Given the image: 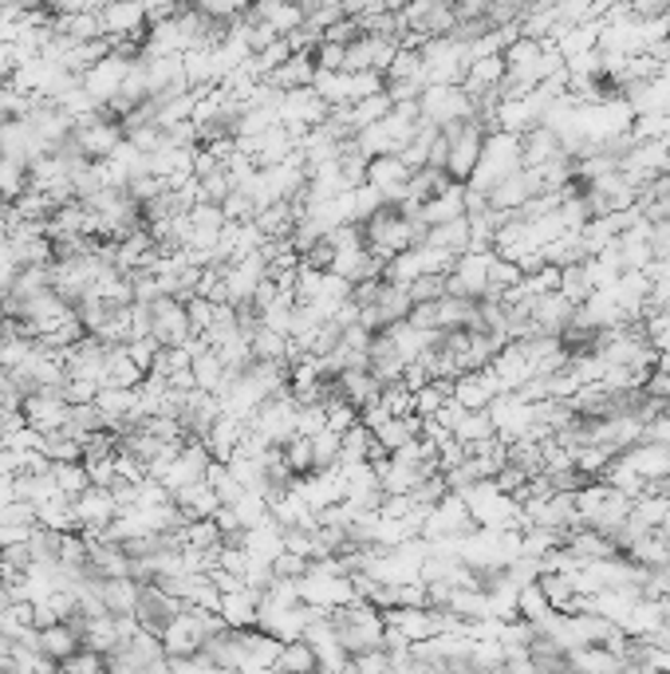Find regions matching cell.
Returning <instances> with one entry per match:
<instances>
[{
  "label": "cell",
  "instance_id": "3957f363",
  "mask_svg": "<svg viewBox=\"0 0 670 674\" xmlns=\"http://www.w3.org/2000/svg\"><path fill=\"white\" fill-rule=\"evenodd\" d=\"M123 123L111 119L107 111H92V114H80L75 119V131H72V143L83 158H92V162H107V158L119 150L123 143Z\"/></svg>",
  "mask_w": 670,
  "mask_h": 674
},
{
  "label": "cell",
  "instance_id": "1f68e13d",
  "mask_svg": "<svg viewBox=\"0 0 670 674\" xmlns=\"http://www.w3.org/2000/svg\"><path fill=\"white\" fill-rule=\"evenodd\" d=\"M516 615L521 620H533V623H548L552 615H557V608L548 603L545 588L536 580H525L521 588H516Z\"/></svg>",
  "mask_w": 670,
  "mask_h": 674
},
{
  "label": "cell",
  "instance_id": "4dcf8cb0",
  "mask_svg": "<svg viewBox=\"0 0 670 674\" xmlns=\"http://www.w3.org/2000/svg\"><path fill=\"white\" fill-rule=\"evenodd\" d=\"M465 213V182H454L450 189H442L438 197L423 201V221L426 225H438V221L462 218Z\"/></svg>",
  "mask_w": 670,
  "mask_h": 674
},
{
  "label": "cell",
  "instance_id": "816d5d0a",
  "mask_svg": "<svg viewBox=\"0 0 670 674\" xmlns=\"http://www.w3.org/2000/svg\"><path fill=\"white\" fill-rule=\"evenodd\" d=\"M0 9H4V4H0Z\"/></svg>",
  "mask_w": 670,
  "mask_h": 674
},
{
  "label": "cell",
  "instance_id": "5b68a950",
  "mask_svg": "<svg viewBox=\"0 0 670 674\" xmlns=\"http://www.w3.org/2000/svg\"><path fill=\"white\" fill-rule=\"evenodd\" d=\"M150 335H155L162 347H190L197 340L194 323H190V308L182 296H155L150 301Z\"/></svg>",
  "mask_w": 670,
  "mask_h": 674
},
{
  "label": "cell",
  "instance_id": "ab89813d",
  "mask_svg": "<svg viewBox=\"0 0 670 674\" xmlns=\"http://www.w3.org/2000/svg\"><path fill=\"white\" fill-rule=\"evenodd\" d=\"M387 332L394 335V343H399V352L406 355V359H418V355L426 352V343H430L434 332H418V328H411V323L402 320V323H391Z\"/></svg>",
  "mask_w": 670,
  "mask_h": 674
},
{
  "label": "cell",
  "instance_id": "60d3db41",
  "mask_svg": "<svg viewBox=\"0 0 670 674\" xmlns=\"http://www.w3.org/2000/svg\"><path fill=\"white\" fill-rule=\"evenodd\" d=\"M406 292H411L414 304L423 301H442L446 296V272H418L411 284H406Z\"/></svg>",
  "mask_w": 670,
  "mask_h": 674
},
{
  "label": "cell",
  "instance_id": "f1b7e54d",
  "mask_svg": "<svg viewBox=\"0 0 670 674\" xmlns=\"http://www.w3.org/2000/svg\"><path fill=\"white\" fill-rule=\"evenodd\" d=\"M411 308H414V301H411V292H406V284L382 281L379 301H375V316H379V328L402 323L406 316H411Z\"/></svg>",
  "mask_w": 670,
  "mask_h": 674
},
{
  "label": "cell",
  "instance_id": "7bdbcfd3",
  "mask_svg": "<svg viewBox=\"0 0 670 674\" xmlns=\"http://www.w3.org/2000/svg\"><path fill=\"white\" fill-rule=\"evenodd\" d=\"M308 556H300V552L292 549H280L277 556H272V572H277V580H300L304 572H308Z\"/></svg>",
  "mask_w": 670,
  "mask_h": 674
},
{
  "label": "cell",
  "instance_id": "8992f818",
  "mask_svg": "<svg viewBox=\"0 0 670 674\" xmlns=\"http://www.w3.org/2000/svg\"><path fill=\"white\" fill-rule=\"evenodd\" d=\"M418 114L423 123L450 126L474 114V95L465 91V84H426V91L418 95Z\"/></svg>",
  "mask_w": 670,
  "mask_h": 674
},
{
  "label": "cell",
  "instance_id": "d6986e66",
  "mask_svg": "<svg viewBox=\"0 0 670 674\" xmlns=\"http://www.w3.org/2000/svg\"><path fill=\"white\" fill-rule=\"evenodd\" d=\"M497 394H501V383H497V375L489 367L482 371H462L454 379V403L470 406V410H489Z\"/></svg>",
  "mask_w": 670,
  "mask_h": 674
},
{
  "label": "cell",
  "instance_id": "ee69618b",
  "mask_svg": "<svg viewBox=\"0 0 670 674\" xmlns=\"http://www.w3.org/2000/svg\"><path fill=\"white\" fill-rule=\"evenodd\" d=\"M186 308H190V323H194V335H206L221 304L209 301V296H197V292H194V296L186 301Z\"/></svg>",
  "mask_w": 670,
  "mask_h": 674
},
{
  "label": "cell",
  "instance_id": "f35d334b",
  "mask_svg": "<svg viewBox=\"0 0 670 674\" xmlns=\"http://www.w3.org/2000/svg\"><path fill=\"white\" fill-rule=\"evenodd\" d=\"M312 450H316V474L340 469V434L331 426H324L320 434H312Z\"/></svg>",
  "mask_w": 670,
  "mask_h": 674
},
{
  "label": "cell",
  "instance_id": "b9f144b4",
  "mask_svg": "<svg viewBox=\"0 0 670 674\" xmlns=\"http://www.w3.org/2000/svg\"><path fill=\"white\" fill-rule=\"evenodd\" d=\"M60 671H72V674H99L107 671V654L103 651H92V647H80L72 659H63Z\"/></svg>",
  "mask_w": 670,
  "mask_h": 674
},
{
  "label": "cell",
  "instance_id": "7dc6e473",
  "mask_svg": "<svg viewBox=\"0 0 670 674\" xmlns=\"http://www.w3.org/2000/svg\"><path fill=\"white\" fill-rule=\"evenodd\" d=\"M406 323H411V328H418V332H438V301L414 304L411 316H406Z\"/></svg>",
  "mask_w": 670,
  "mask_h": 674
},
{
  "label": "cell",
  "instance_id": "d4e9b609",
  "mask_svg": "<svg viewBox=\"0 0 670 674\" xmlns=\"http://www.w3.org/2000/svg\"><path fill=\"white\" fill-rule=\"evenodd\" d=\"M95 591H99V600H103L107 612L134 615V608H138V591H143V580H134V576H107V580L95 584Z\"/></svg>",
  "mask_w": 670,
  "mask_h": 674
},
{
  "label": "cell",
  "instance_id": "cb8c5ba5",
  "mask_svg": "<svg viewBox=\"0 0 670 674\" xmlns=\"http://www.w3.org/2000/svg\"><path fill=\"white\" fill-rule=\"evenodd\" d=\"M572 311H576V304L568 301L560 289L557 292H540V296L533 301V320L545 335H560V328L572 320Z\"/></svg>",
  "mask_w": 670,
  "mask_h": 674
},
{
  "label": "cell",
  "instance_id": "ffe728a7",
  "mask_svg": "<svg viewBox=\"0 0 670 674\" xmlns=\"http://www.w3.org/2000/svg\"><path fill=\"white\" fill-rule=\"evenodd\" d=\"M340 391L355 410H367V406H379L382 399V379L371 371V367H343L340 375Z\"/></svg>",
  "mask_w": 670,
  "mask_h": 674
},
{
  "label": "cell",
  "instance_id": "c3c4849f",
  "mask_svg": "<svg viewBox=\"0 0 670 674\" xmlns=\"http://www.w3.org/2000/svg\"><path fill=\"white\" fill-rule=\"evenodd\" d=\"M12 72H16V52H12V44L0 36V84L12 79Z\"/></svg>",
  "mask_w": 670,
  "mask_h": 674
},
{
  "label": "cell",
  "instance_id": "5bb4252c",
  "mask_svg": "<svg viewBox=\"0 0 670 674\" xmlns=\"http://www.w3.org/2000/svg\"><path fill=\"white\" fill-rule=\"evenodd\" d=\"M99 16H103L107 40H143L150 28V12L143 0H114L99 9Z\"/></svg>",
  "mask_w": 670,
  "mask_h": 674
},
{
  "label": "cell",
  "instance_id": "681fc988",
  "mask_svg": "<svg viewBox=\"0 0 670 674\" xmlns=\"http://www.w3.org/2000/svg\"><path fill=\"white\" fill-rule=\"evenodd\" d=\"M16 218V206H12V197H0V237H4V229L12 225Z\"/></svg>",
  "mask_w": 670,
  "mask_h": 674
},
{
  "label": "cell",
  "instance_id": "484cf974",
  "mask_svg": "<svg viewBox=\"0 0 670 674\" xmlns=\"http://www.w3.org/2000/svg\"><path fill=\"white\" fill-rule=\"evenodd\" d=\"M635 209H639V218H647V221L670 218V167L659 170L650 182H643L639 197H635Z\"/></svg>",
  "mask_w": 670,
  "mask_h": 674
},
{
  "label": "cell",
  "instance_id": "277c9868",
  "mask_svg": "<svg viewBox=\"0 0 670 674\" xmlns=\"http://www.w3.org/2000/svg\"><path fill=\"white\" fill-rule=\"evenodd\" d=\"M277 114H280V123L296 135V146H300V138L308 135L312 126H320L324 119L331 114V103L312 84L308 87H289V91H280Z\"/></svg>",
  "mask_w": 670,
  "mask_h": 674
},
{
  "label": "cell",
  "instance_id": "e575fe53",
  "mask_svg": "<svg viewBox=\"0 0 670 674\" xmlns=\"http://www.w3.org/2000/svg\"><path fill=\"white\" fill-rule=\"evenodd\" d=\"M272 671H320V659H316V651H312L308 639L300 635V639H289V644L280 647Z\"/></svg>",
  "mask_w": 670,
  "mask_h": 674
},
{
  "label": "cell",
  "instance_id": "4fadbf2b",
  "mask_svg": "<svg viewBox=\"0 0 670 674\" xmlns=\"http://www.w3.org/2000/svg\"><path fill=\"white\" fill-rule=\"evenodd\" d=\"M489 257L494 253L465 249L462 257H454L450 272H446V292L450 296H485L489 289Z\"/></svg>",
  "mask_w": 670,
  "mask_h": 674
},
{
  "label": "cell",
  "instance_id": "44dd1931",
  "mask_svg": "<svg viewBox=\"0 0 670 674\" xmlns=\"http://www.w3.org/2000/svg\"><path fill=\"white\" fill-rule=\"evenodd\" d=\"M217 612L229 627H257L260 620V591L253 584L237 591H221V603H217Z\"/></svg>",
  "mask_w": 670,
  "mask_h": 674
},
{
  "label": "cell",
  "instance_id": "4316f807",
  "mask_svg": "<svg viewBox=\"0 0 670 674\" xmlns=\"http://www.w3.org/2000/svg\"><path fill=\"white\" fill-rule=\"evenodd\" d=\"M265 79L277 87V91H289V87H308L312 79H316V56L312 52H292L289 60L280 63V68H272Z\"/></svg>",
  "mask_w": 670,
  "mask_h": 674
},
{
  "label": "cell",
  "instance_id": "30bf717a",
  "mask_svg": "<svg viewBox=\"0 0 670 674\" xmlns=\"http://www.w3.org/2000/svg\"><path fill=\"white\" fill-rule=\"evenodd\" d=\"M190 603L178 600V596H170L166 588H158L155 580H143V591H138V608H134V620H138V627L150 635H162L166 627H170V620H174L178 612H186Z\"/></svg>",
  "mask_w": 670,
  "mask_h": 674
},
{
  "label": "cell",
  "instance_id": "bcb514c9",
  "mask_svg": "<svg viewBox=\"0 0 670 674\" xmlns=\"http://www.w3.org/2000/svg\"><path fill=\"white\" fill-rule=\"evenodd\" d=\"M623 9L635 16V21H659L670 12V0H623Z\"/></svg>",
  "mask_w": 670,
  "mask_h": 674
},
{
  "label": "cell",
  "instance_id": "83f0119b",
  "mask_svg": "<svg viewBox=\"0 0 670 674\" xmlns=\"http://www.w3.org/2000/svg\"><path fill=\"white\" fill-rule=\"evenodd\" d=\"M426 245L462 257V253L470 249V218L462 213V218H450V221H438V225H430V229H426Z\"/></svg>",
  "mask_w": 670,
  "mask_h": 674
},
{
  "label": "cell",
  "instance_id": "9c48e42d",
  "mask_svg": "<svg viewBox=\"0 0 670 674\" xmlns=\"http://www.w3.org/2000/svg\"><path fill=\"white\" fill-rule=\"evenodd\" d=\"M21 415H24V422L36 426L40 434H52V430H63V426H68L72 403H68L56 387H36V391L24 394Z\"/></svg>",
  "mask_w": 670,
  "mask_h": 674
},
{
  "label": "cell",
  "instance_id": "d6a6232c",
  "mask_svg": "<svg viewBox=\"0 0 670 674\" xmlns=\"http://www.w3.org/2000/svg\"><path fill=\"white\" fill-rule=\"evenodd\" d=\"M560 292H564L572 304H584L592 292H596V284H592V272H588V257L572 260V265H560Z\"/></svg>",
  "mask_w": 670,
  "mask_h": 674
},
{
  "label": "cell",
  "instance_id": "6da1fadb",
  "mask_svg": "<svg viewBox=\"0 0 670 674\" xmlns=\"http://www.w3.org/2000/svg\"><path fill=\"white\" fill-rule=\"evenodd\" d=\"M521 167H525V162H521V135L494 131V135H485L482 158H477V167H474V174H470V182H465V186L489 194V189H494L501 177H509L513 170H521Z\"/></svg>",
  "mask_w": 670,
  "mask_h": 674
},
{
  "label": "cell",
  "instance_id": "7402d4cb",
  "mask_svg": "<svg viewBox=\"0 0 670 674\" xmlns=\"http://www.w3.org/2000/svg\"><path fill=\"white\" fill-rule=\"evenodd\" d=\"M190 375H194V387H202V391H214V394H221V387H226V375H229V367L221 364V355L209 347V343H202V340H194L190 343Z\"/></svg>",
  "mask_w": 670,
  "mask_h": 674
},
{
  "label": "cell",
  "instance_id": "2e32d148",
  "mask_svg": "<svg viewBox=\"0 0 670 674\" xmlns=\"http://www.w3.org/2000/svg\"><path fill=\"white\" fill-rule=\"evenodd\" d=\"M0 155H9L12 162H21V167H32L36 158L48 155V146L40 143L36 131H32L28 119H9L4 131H0Z\"/></svg>",
  "mask_w": 670,
  "mask_h": 674
},
{
  "label": "cell",
  "instance_id": "7c38bea8",
  "mask_svg": "<svg viewBox=\"0 0 670 674\" xmlns=\"http://www.w3.org/2000/svg\"><path fill=\"white\" fill-rule=\"evenodd\" d=\"M131 56H123V52H107L103 60L99 63H92L87 72L80 75V84L87 87V95H92L95 103L99 107H107L119 95V87H123V79H126V72H131Z\"/></svg>",
  "mask_w": 670,
  "mask_h": 674
},
{
  "label": "cell",
  "instance_id": "f907efd6",
  "mask_svg": "<svg viewBox=\"0 0 670 674\" xmlns=\"http://www.w3.org/2000/svg\"><path fill=\"white\" fill-rule=\"evenodd\" d=\"M16 498V489H12V478H0V505H9Z\"/></svg>",
  "mask_w": 670,
  "mask_h": 674
},
{
  "label": "cell",
  "instance_id": "d590c367",
  "mask_svg": "<svg viewBox=\"0 0 670 674\" xmlns=\"http://www.w3.org/2000/svg\"><path fill=\"white\" fill-rule=\"evenodd\" d=\"M375 446V434L363 422L348 426L340 434V466H351V462H367Z\"/></svg>",
  "mask_w": 670,
  "mask_h": 674
},
{
  "label": "cell",
  "instance_id": "7a4b0ae2",
  "mask_svg": "<svg viewBox=\"0 0 670 674\" xmlns=\"http://www.w3.org/2000/svg\"><path fill=\"white\" fill-rule=\"evenodd\" d=\"M442 135H446V174L454 177V182H470L489 131L470 114V119H458V123L442 126Z\"/></svg>",
  "mask_w": 670,
  "mask_h": 674
},
{
  "label": "cell",
  "instance_id": "e0dca14e",
  "mask_svg": "<svg viewBox=\"0 0 670 674\" xmlns=\"http://www.w3.org/2000/svg\"><path fill=\"white\" fill-rule=\"evenodd\" d=\"M406 364H411V359L399 352L394 335L387 332V328H379V332L371 335V347H367V367H371V371L382 379V387H387V383H394V379L406 375Z\"/></svg>",
  "mask_w": 670,
  "mask_h": 674
},
{
  "label": "cell",
  "instance_id": "836d02e7",
  "mask_svg": "<svg viewBox=\"0 0 670 674\" xmlns=\"http://www.w3.org/2000/svg\"><path fill=\"white\" fill-rule=\"evenodd\" d=\"M280 457H284V466L296 474V478H308V474H316V450H312V438L308 434H292L284 446H280Z\"/></svg>",
  "mask_w": 670,
  "mask_h": 674
},
{
  "label": "cell",
  "instance_id": "603a6c76",
  "mask_svg": "<svg viewBox=\"0 0 670 674\" xmlns=\"http://www.w3.org/2000/svg\"><path fill=\"white\" fill-rule=\"evenodd\" d=\"M557 155H564L560 150V131L548 123H533L521 135V162L525 167H540V162H552Z\"/></svg>",
  "mask_w": 670,
  "mask_h": 674
},
{
  "label": "cell",
  "instance_id": "ba28073f",
  "mask_svg": "<svg viewBox=\"0 0 670 674\" xmlns=\"http://www.w3.org/2000/svg\"><path fill=\"white\" fill-rule=\"evenodd\" d=\"M24 119H28L32 131L40 135V143L48 146V155H52V150H60V146L72 143L75 114L63 111L60 99H36V103H32V111L24 114Z\"/></svg>",
  "mask_w": 670,
  "mask_h": 674
},
{
  "label": "cell",
  "instance_id": "8fae6325",
  "mask_svg": "<svg viewBox=\"0 0 670 674\" xmlns=\"http://www.w3.org/2000/svg\"><path fill=\"white\" fill-rule=\"evenodd\" d=\"M75 505V529L87 532V537H103L111 529L114 513H119V501L107 486H92L83 489L80 498H72Z\"/></svg>",
  "mask_w": 670,
  "mask_h": 674
},
{
  "label": "cell",
  "instance_id": "8d00e7d4",
  "mask_svg": "<svg viewBox=\"0 0 670 674\" xmlns=\"http://www.w3.org/2000/svg\"><path fill=\"white\" fill-rule=\"evenodd\" d=\"M221 209H226V221H233V225H248V221H257L260 201L253 197V189L233 186L226 201H221Z\"/></svg>",
  "mask_w": 670,
  "mask_h": 674
},
{
  "label": "cell",
  "instance_id": "9a60e30c",
  "mask_svg": "<svg viewBox=\"0 0 670 674\" xmlns=\"http://www.w3.org/2000/svg\"><path fill=\"white\" fill-rule=\"evenodd\" d=\"M411 174H414V170L406 167V158H402V155H375V158H367V182H371L375 189H382V197H387V201H402Z\"/></svg>",
  "mask_w": 670,
  "mask_h": 674
},
{
  "label": "cell",
  "instance_id": "52a82bcc",
  "mask_svg": "<svg viewBox=\"0 0 670 674\" xmlns=\"http://www.w3.org/2000/svg\"><path fill=\"white\" fill-rule=\"evenodd\" d=\"M402 21H406L411 36L430 40V36H450L454 32L458 12L450 0H406L402 4Z\"/></svg>",
  "mask_w": 670,
  "mask_h": 674
},
{
  "label": "cell",
  "instance_id": "f6af8a7d",
  "mask_svg": "<svg viewBox=\"0 0 670 674\" xmlns=\"http://www.w3.org/2000/svg\"><path fill=\"white\" fill-rule=\"evenodd\" d=\"M36 505L24 498H12L9 505H0V525H36Z\"/></svg>",
  "mask_w": 670,
  "mask_h": 674
},
{
  "label": "cell",
  "instance_id": "f546056e",
  "mask_svg": "<svg viewBox=\"0 0 670 674\" xmlns=\"http://www.w3.org/2000/svg\"><path fill=\"white\" fill-rule=\"evenodd\" d=\"M174 501H178V508L186 513L190 520L194 517H214L217 513V505H221V498L214 493V486H209L206 478L202 481H190V486H182L174 493Z\"/></svg>",
  "mask_w": 670,
  "mask_h": 674
},
{
  "label": "cell",
  "instance_id": "ac0fdd59",
  "mask_svg": "<svg viewBox=\"0 0 670 674\" xmlns=\"http://www.w3.org/2000/svg\"><path fill=\"white\" fill-rule=\"evenodd\" d=\"M80 647H83V635L72 620H56V623H48V627H36V651L48 654L56 666H60L63 659H72Z\"/></svg>",
  "mask_w": 670,
  "mask_h": 674
},
{
  "label": "cell",
  "instance_id": "74e56055",
  "mask_svg": "<svg viewBox=\"0 0 670 674\" xmlns=\"http://www.w3.org/2000/svg\"><path fill=\"white\" fill-rule=\"evenodd\" d=\"M52 474H56V486L68 493V498H80L83 489H92V474L83 462H52Z\"/></svg>",
  "mask_w": 670,
  "mask_h": 674
}]
</instances>
